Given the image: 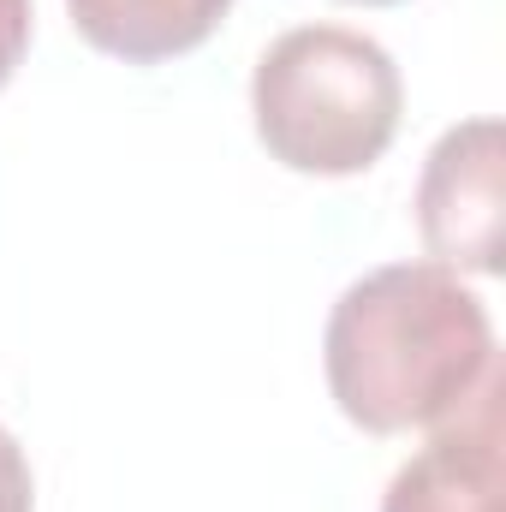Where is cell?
I'll return each mask as SVG.
<instances>
[{
    "label": "cell",
    "mask_w": 506,
    "mask_h": 512,
    "mask_svg": "<svg viewBox=\"0 0 506 512\" xmlns=\"http://www.w3.org/2000/svg\"><path fill=\"white\" fill-rule=\"evenodd\" d=\"M381 512H506V429L495 370L429 435V447H417L393 471Z\"/></svg>",
    "instance_id": "277c9868"
},
{
    "label": "cell",
    "mask_w": 506,
    "mask_h": 512,
    "mask_svg": "<svg viewBox=\"0 0 506 512\" xmlns=\"http://www.w3.org/2000/svg\"><path fill=\"white\" fill-rule=\"evenodd\" d=\"M30 0H0V90L12 84V72L24 66V48H30Z\"/></svg>",
    "instance_id": "52a82bcc"
},
{
    "label": "cell",
    "mask_w": 506,
    "mask_h": 512,
    "mask_svg": "<svg viewBox=\"0 0 506 512\" xmlns=\"http://www.w3.org/2000/svg\"><path fill=\"white\" fill-rule=\"evenodd\" d=\"M352 6H399V0H352Z\"/></svg>",
    "instance_id": "ba28073f"
},
{
    "label": "cell",
    "mask_w": 506,
    "mask_h": 512,
    "mask_svg": "<svg viewBox=\"0 0 506 512\" xmlns=\"http://www.w3.org/2000/svg\"><path fill=\"white\" fill-rule=\"evenodd\" d=\"M322 370L364 435L435 429L495 370L489 304L441 262L370 268L328 310Z\"/></svg>",
    "instance_id": "6da1fadb"
},
{
    "label": "cell",
    "mask_w": 506,
    "mask_h": 512,
    "mask_svg": "<svg viewBox=\"0 0 506 512\" xmlns=\"http://www.w3.org/2000/svg\"><path fill=\"white\" fill-rule=\"evenodd\" d=\"M423 251L453 274H501L506 251V131L495 114L459 120L435 137L417 173Z\"/></svg>",
    "instance_id": "3957f363"
},
{
    "label": "cell",
    "mask_w": 506,
    "mask_h": 512,
    "mask_svg": "<svg viewBox=\"0 0 506 512\" xmlns=\"http://www.w3.org/2000/svg\"><path fill=\"white\" fill-rule=\"evenodd\" d=\"M0 512H36V477L18 447V435L0 423Z\"/></svg>",
    "instance_id": "8992f818"
},
{
    "label": "cell",
    "mask_w": 506,
    "mask_h": 512,
    "mask_svg": "<svg viewBox=\"0 0 506 512\" xmlns=\"http://www.w3.org/2000/svg\"><path fill=\"white\" fill-rule=\"evenodd\" d=\"M405 78L376 36L346 24H298L262 48L251 120L262 149L310 179L370 173L399 137Z\"/></svg>",
    "instance_id": "7a4b0ae2"
},
{
    "label": "cell",
    "mask_w": 506,
    "mask_h": 512,
    "mask_svg": "<svg viewBox=\"0 0 506 512\" xmlns=\"http://www.w3.org/2000/svg\"><path fill=\"white\" fill-rule=\"evenodd\" d=\"M66 12L96 54L126 66H161L203 48L233 12V0H66Z\"/></svg>",
    "instance_id": "5b68a950"
}]
</instances>
